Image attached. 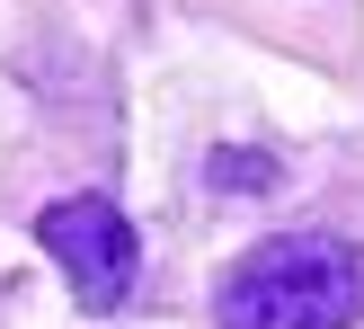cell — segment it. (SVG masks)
<instances>
[{
	"label": "cell",
	"mask_w": 364,
	"mask_h": 329,
	"mask_svg": "<svg viewBox=\"0 0 364 329\" xmlns=\"http://www.w3.org/2000/svg\"><path fill=\"white\" fill-rule=\"evenodd\" d=\"M223 329H347L364 320V249L338 231H276L240 249L213 294Z\"/></svg>",
	"instance_id": "obj_1"
},
{
	"label": "cell",
	"mask_w": 364,
	"mask_h": 329,
	"mask_svg": "<svg viewBox=\"0 0 364 329\" xmlns=\"http://www.w3.org/2000/svg\"><path fill=\"white\" fill-rule=\"evenodd\" d=\"M36 241L45 258L63 267V285L80 294V312H124L134 303V276H142V241L107 196H63V205L36 214Z\"/></svg>",
	"instance_id": "obj_2"
}]
</instances>
